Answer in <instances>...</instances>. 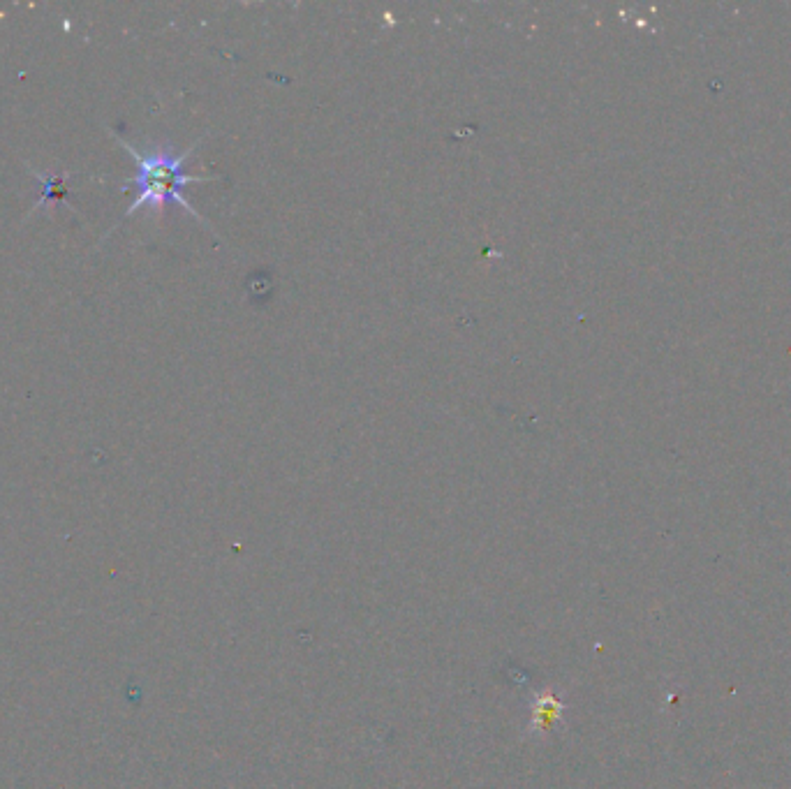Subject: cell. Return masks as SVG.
I'll return each mask as SVG.
<instances>
[{"label": "cell", "instance_id": "1", "mask_svg": "<svg viewBox=\"0 0 791 789\" xmlns=\"http://www.w3.org/2000/svg\"><path fill=\"white\" fill-rule=\"evenodd\" d=\"M118 144L123 146L125 151L130 153L132 158L137 162V174L135 179H132V186L139 190V195L135 202L128 206V211H125L123 218L132 216V213H137L139 209H144V206H149L155 213H162L167 204H179L181 209H186L190 216H195L199 223L206 225V220L199 216V211L192 206L186 197H183V188L190 186V183H206V181H216L218 176L213 174H188L183 165H186V160L195 153L197 144L202 142V139H197L195 144L186 149L183 153H174L169 149H155V151H137L135 146L125 142V139L116 137ZM209 227V225H206Z\"/></svg>", "mask_w": 791, "mask_h": 789}, {"label": "cell", "instance_id": "2", "mask_svg": "<svg viewBox=\"0 0 791 789\" xmlns=\"http://www.w3.org/2000/svg\"><path fill=\"white\" fill-rule=\"evenodd\" d=\"M28 169H31V167H28ZM31 174L44 186V193H42V197L38 199V202L33 204V211L42 209V206H47L49 202L70 206L68 204V186H65V183H68V176H70L68 172L58 174V176H44L40 172H35V169H31ZM70 209H72V206H70Z\"/></svg>", "mask_w": 791, "mask_h": 789}]
</instances>
